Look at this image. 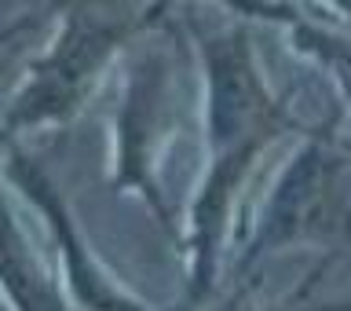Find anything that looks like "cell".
<instances>
[{
	"label": "cell",
	"mask_w": 351,
	"mask_h": 311,
	"mask_svg": "<svg viewBox=\"0 0 351 311\" xmlns=\"http://www.w3.org/2000/svg\"><path fill=\"white\" fill-rule=\"evenodd\" d=\"M300 242H351V161L329 132L307 139L271 187L238 275Z\"/></svg>",
	"instance_id": "obj_2"
},
{
	"label": "cell",
	"mask_w": 351,
	"mask_h": 311,
	"mask_svg": "<svg viewBox=\"0 0 351 311\" xmlns=\"http://www.w3.org/2000/svg\"><path fill=\"white\" fill-rule=\"evenodd\" d=\"M0 297L11 311H77L55 268H48L29 246L4 194H0Z\"/></svg>",
	"instance_id": "obj_6"
},
{
	"label": "cell",
	"mask_w": 351,
	"mask_h": 311,
	"mask_svg": "<svg viewBox=\"0 0 351 311\" xmlns=\"http://www.w3.org/2000/svg\"><path fill=\"white\" fill-rule=\"evenodd\" d=\"M66 4H73V0H48V8H44L40 15H44V19H55V15H59V11H62Z\"/></svg>",
	"instance_id": "obj_10"
},
{
	"label": "cell",
	"mask_w": 351,
	"mask_h": 311,
	"mask_svg": "<svg viewBox=\"0 0 351 311\" xmlns=\"http://www.w3.org/2000/svg\"><path fill=\"white\" fill-rule=\"evenodd\" d=\"M260 15H263V8H260ZM267 15H278L285 26H289L296 33V41L304 44L307 51H315L322 62H329L333 70L344 77V81L351 84V48L348 44H340L333 33H322V30H315V26H307V22H296L293 15H285V11H267Z\"/></svg>",
	"instance_id": "obj_8"
},
{
	"label": "cell",
	"mask_w": 351,
	"mask_h": 311,
	"mask_svg": "<svg viewBox=\"0 0 351 311\" xmlns=\"http://www.w3.org/2000/svg\"><path fill=\"white\" fill-rule=\"evenodd\" d=\"M4 150H8V147H4V143H0V165H4Z\"/></svg>",
	"instance_id": "obj_12"
},
{
	"label": "cell",
	"mask_w": 351,
	"mask_h": 311,
	"mask_svg": "<svg viewBox=\"0 0 351 311\" xmlns=\"http://www.w3.org/2000/svg\"><path fill=\"white\" fill-rule=\"evenodd\" d=\"M333 4H337V8H344V11H348V19H351V0H333Z\"/></svg>",
	"instance_id": "obj_11"
},
{
	"label": "cell",
	"mask_w": 351,
	"mask_h": 311,
	"mask_svg": "<svg viewBox=\"0 0 351 311\" xmlns=\"http://www.w3.org/2000/svg\"><path fill=\"white\" fill-rule=\"evenodd\" d=\"M4 180L26 198V202L40 213L44 227H48L51 249H55V275H59L66 297L77 311H150L136 293H128L114 275L106 271V264L95 257V249L88 246L81 224L66 205V194L59 183L51 180V172L33 158V154L19 150L15 143L4 150V165H0Z\"/></svg>",
	"instance_id": "obj_4"
},
{
	"label": "cell",
	"mask_w": 351,
	"mask_h": 311,
	"mask_svg": "<svg viewBox=\"0 0 351 311\" xmlns=\"http://www.w3.org/2000/svg\"><path fill=\"white\" fill-rule=\"evenodd\" d=\"M326 264H333V253L326 257ZM326 264H315L311 275L304 279V286H300L293 297H285V301H274V304L256 308V304H249L245 297H234V301L219 304V308H213V311H351V301H315V297H311V286L322 279Z\"/></svg>",
	"instance_id": "obj_7"
},
{
	"label": "cell",
	"mask_w": 351,
	"mask_h": 311,
	"mask_svg": "<svg viewBox=\"0 0 351 311\" xmlns=\"http://www.w3.org/2000/svg\"><path fill=\"white\" fill-rule=\"evenodd\" d=\"M169 66L161 59H147L132 66L125 84V103L117 114V143H114V191H136L150 202L161 220H169L165 198L158 191V158L165 136V114H169Z\"/></svg>",
	"instance_id": "obj_5"
},
{
	"label": "cell",
	"mask_w": 351,
	"mask_h": 311,
	"mask_svg": "<svg viewBox=\"0 0 351 311\" xmlns=\"http://www.w3.org/2000/svg\"><path fill=\"white\" fill-rule=\"evenodd\" d=\"M197 59L205 81V150H267L296 128L289 106L271 95L260 73L249 26L197 30Z\"/></svg>",
	"instance_id": "obj_3"
},
{
	"label": "cell",
	"mask_w": 351,
	"mask_h": 311,
	"mask_svg": "<svg viewBox=\"0 0 351 311\" xmlns=\"http://www.w3.org/2000/svg\"><path fill=\"white\" fill-rule=\"evenodd\" d=\"M169 11V0H150L143 11H106L103 4L73 0L59 15V30L37 59L0 117V143L11 147L26 132L62 128L77 121L106 77L110 62Z\"/></svg>",
	"instance_id": "obj_1"
},
{
	"label": "cell",
	"mask_w": 351,
	"mask_h": 311,
	"mask_svg": "<svg viewBox=\"0 0 351 311\" xmlns=\"http://www.w3.org/2000/svg\"><path fill=\"white\" fill-rule=\"evenodd\" d=\"M40 22H44V15H22V19H15V22H8V26L0 30V55H4L11 44L22 37V33H29L33 26H40Z\"/></svg>",
	"instance_id": "obj_9"
}]
</instances>
